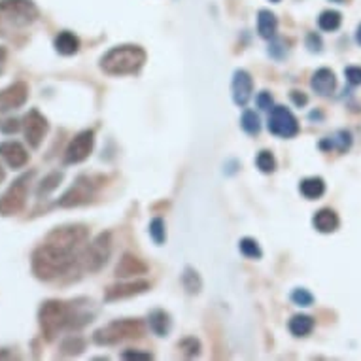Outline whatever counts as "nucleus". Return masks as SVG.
<instances>
[{"label":"nucleus","mask_w":361,"mask_h":361,"mask_svg":"<svg viewBox=\"0 0 361 361\" xmlns=\"http://www.w3.org/2000/svg\"><path fill=\"white\" fill-rule=\"evenodd\" d=\"M85 240L87 229L83 225H65L54 229L32 254L30 265L36 279L49 282L68 273Z\"/></svg>","instance_id":"nucleus-1"},{"label":"nucleus","mask_w":361,"mask_h":361,"mask_svg":"<svg viewBox=\"0 0 361 361\" xmlns=\"http://www.w3.org/2000/svg\"><path fill=\"white\" fill-rule=\"evenodd\" d=\"M146 63V51L138 46H118L102 55L101 68L110 76L137 74Z\"/></svg>","instance_id":"nucleus-2"},{"label":"nucleus","mask_w":361,"mask_h":361,"mask_svg":"<svg viewBox=\"0 0 361 361\" xmlns=\"http://www.w3.org/2000/svg\"><path fill=\"white\" fill-rule=\"evenodd\" d=\"M72 318H74V302H65L59 299L42 302L38 310V322L46 341H54L65 327H72Z\"/></svg>","instance_id":"nucleus-3"},{"label":"nucleus","mask_w":361,"mask_h":361,"mask_svg":"<svg viewBox=\"0 0 361 361\" xmlns=\"http://www.w3.org/2000/svg\"><path fill=\"white\" fill-rule=\"evenodd\" d=\"M38 13L32 0H0V36L29 27L38 19Z\"/></svg>","instance_id":"nucleus-4"},{"label":"nucleus","mask_w":361,"mask_h":361,"mask_svg":"<svg viewBox=\"0 0 361 361\" xmlns=\"http://www.w3.org/2000/svg\"><path fill=\"white\" fill-rule=\"evenodd\" d=\"M146 331L144 322L140 320H116L108 326L97 329L93 335L99 346H112V344H119L123 341H130V338H140Z\"/></svg>","instance_id":"nucleus-5"},{"label":"nucleus","mask_w":361,"mask_h":361,"mask_svg":"<svg viewBox=\"0 0 361 361\" xmlns=\"http://www.w3.org/2000/svg\"><path fill=\"white\" fill-rule=\"evenodd\" d=\"M102 182H104V178L101 176H80L74 182V185H71V190L61 197L57 207L74 208L93 201V197L97 195V190L101 188Z\"/></svg>","instance_id":"nucleus-6"},{"label":"nucleus","mask_w":361,"mask_h":361,"mask_svg":"<svg viewBox=\"0 0 361 361\" xmlns=\"http://www.w3.org/2000/svg\"><path fill=\"white\" fill-rule=\"evenodd\" d=\"M27 182H29V176L19 178L4 191V195L0 197V216H16L23 210L27 195H29Z\"/></svg>","instance_id":"nucleus-7"},{"label":"nucleus","mask_w":361,"mask_h":361,"mask_svg":"<svg viewBox=\"0 0 361 361\" xmlns=\"http://www.w3.org/2000/svg\"><path fill=\"white\" fill-rule=\"evenodd\" d=\"M112 254V235L110 233H101L93 243L87 246V252L83 255L85 259V269L91 273L101 271L106 265L108 257Z\"/></svg>","instance_id":"nucleus-8"},{"label":"nucleus","mask_w":361,"mask_h":361,"mask_svg":"<svg viewBox=\"0 0 361 361\" xmlns=\"http://www.w3.org/2000/svg\"><path fill=\"white\" fill-rule=\"evenodd\" d=\"M269 130L280 138H293L299 135V123H297V118L288 108L276 106L271 110Z\"/></svg>","instance_id":"nucleus-9"},{"label":"nucleus","mask_w":361,"mask_h":361,"mask_svg":"<svg viewBox=\"0 0 361 361\" xmlns=\"http://www.w3.org/2000/svg\"><path fill=\"white\" fill-rule=\"evenodd\" d=\"M95 146V133L93 130H82L76 137L72 138L68 148L65 152V163L66 165H78L91 155Z\"/></svg>","instance_id":"nucleus-10"},{"label":"nucleus","mask_w":361,"mask_h":361,"mask_svg":"<svg viewBox=\"0 0 361 361\" xmlns=\"http://www.w3.org/2000/svg\"><path fill=\"white\" fill-rule=\"evenodd\" d=\"M49 123L48 119L44 118L38 110H29V114L23 118V133L25 140L29 142L30 148H40V144L44 142V138L48 135Z\"/></svg>","instance_id":"nucleus-11"},{"label":"nucleus","mask_w":361,"mask_h":361,"mask_svg":"<svg viewBox=\"0 0 361 361\" xmlns=\"http://www.w3.org/2000/svg\"><path fill=\"white\" fill-rule=\"evenodd\" d=\"M29 99V85L25 82H16L0 91V114L18 110Z\"/></svg>","instance_id":"nucleus-12"},{"label":"nucleus","mask_w":361,"mask_h":361,"mask_svg":"<svg viewBox=\"0 0 361 361\" xmlns=\"http://www.w3.org/2000/svg\"><path fill=\"white\" fill-rule=\"evenodd\" d=\"M252 89H254V82L246 71H237L233 76L231 91H233V101L238 106H246L248 101L252 99Z\"/></svg>","instance_id":"nucleus-13"},{"label":"nucleus","mask_w":361,"mask_h":361,"mask_svg":"<svg viewBox=\"0 0 361 361\" xmlns=\"http://www.w3.org/2000/svg\"><path fill=\"white\" fill-rule=\"evenodd\" d=\"M0 157L12 169H23L29 163V152L25 149L23 144L16 142V140L0 144Z\"/></svg>","instance_id":"nucleus-14"},{"label":"nucleus","mask_w":361,"mask_h":361,"mask_svg":"<svg viewBox=\"0 0 361 361\" xmlns=\"http://www.w3.org/2000/svg\"><path fill=\"white\" fill-rule=\"evenodd\" d=\"M149 290V284L146 280H135V282H125V284H118L108 288L104 299L106 301H119V299H129V297L140 295L144 291Z\"/></svg>","instance_id":"nucleus-15"},{"label":"nucleus","mask_w":361,"mask_h":361,"mask_svg":"<svg viewBox=\"0 0 361 361\" xmlns=\"http://www.w3.org/2000/svg\"><path fill=\"white\" fill-rule=\"evenodd\" d=\"M148 273V265L135 254H123L116 267V276L118 279H130V276H140Z\"/></svg>","instance_id":"nucleus-16"},{"label":"nucleus","mask_w":361,"mask_h":361,"mask_svg":"<svg viewBox=\"0 0 361 361\" xmlns=\"http://www.w3.org/2000/svg\"><path fill=\"white\" fill-rule=\"evenodd\" d=\"M312 89L322 97L331 95L335 87H337V80H335V74L329 68H320V71L314 72L312 82H310Z\"/></svg>","instance_id":"nucleus-17"},{"label":"nucleus","mask_w":361,"mask_h":361,"mask_svg":"<svg viewBox=\"0 0 361 361\" xmlns=\"http://www.w3.org/2000/svg\"><path fill=\"white\" fill-rule=\"evenodd\" d=\"M316 231L320 233H333L338 229V216L331 208H322L320 212H316L312 219Z\"/></svg>","instance_id":"nucleus-18"},{"label":"nucleus","mask_w":361,"mask_h":361,"mask_svg":"<svg viewBox=\"0 0 361 361\" xmlns=\"http://www.w3.org/2000/svg\"><path fill=\"white\" fill-rule=\"evenodd\" d=\"M54 46L57 49V54L71 57V55H76L78 49H80V38L76 35L68 32V30H63V32L55 36Z\"/></svg>","instance_id":"nucleus-19"},{"label":"nucleus","mask_w":361,"mask_h":361,"mask_svg":"<svg viewBox=\"0 0 361 361\" xmlns=\"http://www.w3.org/2000/svg\"><path fill=\"white\" fill-rule=\"evenodd\" d=\"M299 191H301L302 197H307L310 201L314 199H320L324 193H326V182L318 176H312V178H305L299 185Z\"/></svg>","instance_id":"nucleus-20"},{"label":"nucleus","mask_w":361,"mask_h":361,"mask_svg":"<svg viewBox=\"0 0 361 361\" xmlns=\"http://www.w3.org/2000/svg\"><path fill=\"white\" fill-rule=\"evenodd\" d=\"M350 146H352V135H350L348 130H337L333 137L326 138V140L320 144L322 149H337L341 154L348 152Z\"/></svg>","instance_id":"nucleus-21"},{"label":"nucleus","mask_w":361,"mask_h":361,"mask_svg":"<svg viewBox=\"0 0 361 361\" xmlns=\"http://www.w3.org/2000/svg\"><path fill=\"white\" fill-rule=\"evenodd\" d=\"M149 329L159 335V337H166L169 331H171V316L165 312V310H154L149 312Z\"/></svg>","instance_id":"nucleus-22"},{"label":"nucleus","mask_w":361,"mask_h":361,"mask_svg":"<svg viewBox=\"0 0 361 361\" xmlns=\"http://www.w3.org/2000/svg\"><path fill=\"white\" fill-rule=\"evenodd\" d=\"M276 29H279L276 16L269 12V10H261L259 18H257V30H259V35L263 38H267V40H271L276 35Z\"/></svg>","instance_id":"nucleus-23"},{"label":"nucleus","mask_w":361,"mask_h":361,"mask_svg":"<svg viewBox=\"0 0 361 361\" xmlns=\"http://www.w3.org/2000/svg\"><path fill=\"white\" fill-rule=\"evenodd\" d=\"M314 329V320L307 314H297L290 320V331L295 337H307Z\"/></svg>","instance_id":"nucleus-24"},{"label":"nucleus","mask_w":361,"mask_h":361,"mask_svg":"<svg viewBox=\"0 0 361 361\" xmlns=\"http://www.w3.org/2000/svg\"><path fill=\"white\" fill-rule=\"evenodd\" d=\"M182 284H184L185 291L188 293H199L202 288V280L201 276H199V273H197L195 269H191V267H188L184 271V274H182Z\"/></svg>","instance_id":"nucleus-25"},{"label":"nucleus","mask_w":361,"mask_h":361,"mask_svg":"<svg viewBox=\"0 0 361 361\" xmlns=\"http://www.w3.org/2000/svg\"><path fill=\"white\" fill-rule=\"evenodd\" d=\"M341 13L335 12V10H326V12H322V16L318 18V25H320L322 30H327V32H333V30H337L341 27Z\"/></svg>","instance_id":"nucleus-26"},{"label":"nucleus","mask_w":361,"mask_h":361,"mask_svg":"<svg viewBox=\"0 0 361 361\" xmlns=\"http://www.w3.org/2000/svg\"><path fill=\"white\" fill-rule=\"evenodd\" d=\"M240 125H243V129L248 133V135H257L261 130V121H259V116L252 110H246L243 114V119H240Z\"/></svg>","instance_id":"nucleus-27"},{"label":"nucleus","mask_w":361,"mask_h":361,"mask_svg":"<svg viewBox=\"0 0 361 361\" xmlns=\"http://www.w3.org/2000/svg\"><path fill=\"white\" fill-rule=\"evenodd\" d=\"M83 348H85V341L80 337H68L63 341V344H61V352L65 355L82 354Z\"/></svg>","instance_id":"nucleus-28"},{"label":"nucleus","mask_w":361,"mask_h":361,"mask_svg":"<svg viewBox=\"0 0 361 361\" xmlns=\"http://www.w3.org/2000/svg\"><path fill=\"white\" fill-rule=\"evenodd\" d=\"M238 248H240V254L250 257V259H259L261 257V248L259 244L255 243L254 238H243L240 243H238Z\"/></svg>","instance_id":"nucleus-29"},{"label":"nucleus","mask_w":361,"mask_h":361,"mask_svg":"<svg viewBox=\"0 0 361 361\" xmlns=\"http://www.w3.org/2000/svg\"><path fill=\"white\" fill-rule=\"evenodd\" d=\"M149 237L154 238V243L155 244H163L165 243V221L161 218H155L152 219V224H149Z\"/></svg>","instance_id":"nucleus-30"},{"label":"nucleus","mask_w":361,"mask_h":361,"mask_svg":"<svg viewBox=\"0 0 361 361\" xmlns=\"http://www.w3.org/2000/svg\"><path fill=\"white\" fill-rule=\"evenodd\" d=\"M255 165H257V169H259L261 172L269 174V172H274V169H276V161H274L271 152H261V154L257 155V159H255Z\"/></svg>","instance_id":"nucleus-31"},{"label":"nucleus","mask_w":361,"mask_h":361,"mask_svg":"<svg viewBox=\"0 0 361 361\" xmlns=\"http://www.w3.org/2000/svg\"><path fill=\"white\" fill-rule=\"evenodd\" d=\"M61 180H63V174H61V172H51L46 180H42L38 195H46V193H49V191H54L55 188L59 185Z\"/></svg>","instance_id":"nucleus-32"},{"label":"nucleus","mask_w":361,"mask_h":361,"mask_svg":"<svg viewBox=\"0 0 361 361\" xmlns=\"http://www.w3.org/2000/svg\"><path fill=\"white\" fill-rule=\"evenodd\" d=\"M291 301L299 305V307H310L314 302V295L308 290H305V288H299V290L291 293Z\"/></svg>","instance_id":"nucleus-33"},{"label":"nucleus","mask_w":361,"mask_h":361,"mask_svg":"<svg viewBox=\"0 0 361 361\" xmlns=\"http://www.w3.org/2000/svg\"><path fill=\"white\" fill-rule=\"evenodd\" d=\"M180 348L184 350V354L188 355V357H191V355L199 354V350H201V344H199V341H197V338L190 337V338H184V341L180 343Z\"/></svg>","instance_id":"nucleus-34"},{"label":"nucleus","mask_w":361,"mask_h":361,"mask_svg":"<svg viewBox=\"0 0 361 361\" xmlns=\"http://www.w3.org/2000/svg\"><path fill=\"white\" fill-rule=\"evenodd\" d=\"M344 76H346L348 83H352V85H361V68L360 66H348V68L344 71Z\"/></svg>","instance_id":"nucleus-35"},{"label":"nucleus","mask_w":361,"mask_h":361,"mask_svg":"<svg viewBox=\"0 0 361 361\" xmlns=\"http://www.w3.org/2000/svg\"><path fill=\"white\" fill-rule=\"evenodd\" d=\"M257 106H259L261 110L273 108V97L269 95V93H259V95H257Z\"/></svg>","instance_id":"nucleus-36"},{"label":"nucleus","mask_w":361,"mask_h":361,"mask_svg":"<svg viewBox=\"0 0 361 361\" xmlns=\"http://www.w3.org/2000/svg\"><path fill=\"white\" fill-rule=\"evenodd\" d=\"M307 46H308V49H310V51H322V40H320V36L308 35Z\"/></svg>","instance_id":"nucleus-37"},{"label":"nucleus","mask_w":361,"mask_h":361,"mask_svg":"<svg viewBox=\"0 0 361 361\" xmlns=\"http://www.w3.org/2000/svg\"><path fill=\"white\" fill-rule=\"evenodd\" d=\"M125 360H152V354H142V352H137V350H127L123 352Z\"/></svg>","instance_id":"nucleus-38"},{"label":"nucleus","mask_w":361,"mask_h":361,"mask_svg":"<svg viewBox=\"0 0 361 361\" xmlns=\"http://www.w3.org/2000/svg\"><path fill=\"white\" fill-rule=\"evenodd\" d=\"M291 99H293V102H295L297 106H305V104H307L308 102V99L305 95H299V91H293V93H291Z\"/></svg>","instance_id":"nucleus-39"},{"label":"nucleus","mask_w":361,"mask_h":361,"mask_svg":"<svg viewBox=\"0 0 361 361\" xmlns=\"http://www.w3.org/2000/svg\"><path fill=\"white\" fill-rule=\"evenodd\" d=\"M8 125H4V133H16V130L19 129V125H18V121H16V119H10V121H6Z\"/></svg>","instance_id":"nucleus-40"},{"label":"nucleus","mask_w":361,"mask_h":361,"mask_svg":"<svg viewBox=\"0 0 361 361\" xmlns=\"http://www.w3.org/2000/svg\"><path fill=\"white\" fill-rule=\"evenodd\" d=\"M355 42L361 46V25L357 27V30H355Z\"/></svg>","instance_id":"nucleus-41"},{"label":"nucleus","mask_w":361,"mask_h":361,"mask_svg":"<svg viewBox=\"0 0 361 361\" xmlns=\"http://www.w3.org/2000/svg\"><path fill=\"white\" fill-rule=\"evenodd\" d=\"M4 178H6V172H4V169H2V165H0V184L4 182Z\"/></svg>","instance_id":"nucleus-42"},{"label":"nucleus","mask_w":361,"mask_h":361,"mask_svg":"<svg viewBox=\"0 0 361 361\" xmlns=\"http://www.w3.org/2000/svg\"><path fill=\"white\" fill-rule=\"evenodd\" d=\"M271 2H280V0H271Z\"/></svg>","instance_id":"nucleus-43"}]
</instances>
